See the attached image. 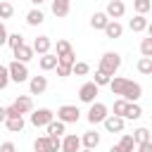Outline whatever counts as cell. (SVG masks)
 <instances>
[{
  "mask_svg": "<svg viewBox=\"0 0 152 152\" xmlns=\"http://www.w3.org/2000/svg\"><path fill=\"white\" fill-rule=\"evenodd\" d=\"M147 36H152V21L147 24Z\"/></svg>",
  "mask_w": 152,
  "mask_h": 152,
  "instance_id": "47",
  "label": "cell"
},
{
  "mask_svg": "<svg viewBox=\"0 0 152 152\" xmlns=\"http://www.w3.org/2000/svg\"><path fill=\"white\" fill-rule=\"evenodd\" d=\"M38 64H40V69H43V71H50V69H57L59 57H57V55H52V52H45V55H40V57H38Z\"/></svg>",
  "mask_w": 152,
  "mask_h": 152,
  "instance_id": "13",
  "label": "cell"
},
{
  "mask_svg": "<svg viewBox=\"0 0 152 152\" xmlns=\"http://www.w3.org/2000/svg\"><path fill=\"white\" fill-rule=\"evenodd\" d=\"M7 116H10V119H14V116H24V114H21L14 104H10V107H7Z\"/></svg>",
  "mask_w": 152,
  "mask_h": 152,
  "instance_id": "42",
  "label": "cell"
},
{
  "mask_svg": "<svg viewBox=\"0 0 152 152\" xmlns=\"http://www.w3.org/2000/svg\"><path fill=\"white\" fill-rule=\"evenodd\" d=\"M0 152H17V145L7 140V142H2V145H0Z\"/></svg>",
  "mask_w": 152,
  "mask_h": 152,
  "instance_id": "41",
  "label": "cell"
},
{
  "mask_svg": "<svg viewBox=\"0 0 152 152\" xmlns=\"http://www.w3.org/2000/svg\"><path fill=\"white\" fill-rule=\"evenodd\" d=\"M57 52V57H64V55H69V52H74V48L69 45V40H57V48H55Z\"/></svg>",
  "mask_w": 152,
  "mask_h": 152,
  "instance_id": "31",
  "label": "cell"
},
{
  "mask_svg": "<svg viewBox=\"0 0 152 152\" xmlns=\"http://www.w3.org/2000/svg\"><path fill=\"white\" fill-rule=\"evenodd\" d=\"M147 24H150V21H147L145 14H135V17L128 21V28H131L133 33H142V31H147Z\"/></svg>",
  "mask_w": 152,
  "mask_h": 152,
  "instance_id": "15",
  "label": "cell"
},
{
  "mask_svg": "<svg viewBox=\"0 0 152 152\" xmlns=\"http://www.w3.org/2000/svg\"><path fill=\"white\" fill-rule=\"evenodd\" d=\"M150 2H152V0H150Z\"/></svg>",
  "mask_w": 152,
  "mask_h": 152,
  "instance_id": "49",
  "label": "cell"
},
{
  "mask_svg": "<svg viewBox=\"0 0 152 152\" xmlns=\"http://www.w3.org/2000/svg\"><path fill=\"white\" fill-rule=\"evenodd\" d=\"M109 152H124V150H121L119 145H112V147H109Z\"/></svg>",
  "mask_w": 152,
  "mask_h": 152,
  "instance_id": "46",
  "label": "cell"
},
{
  "mask_svg": "<svg viewBox=\"0 0 152 152\" xmlns=\"http://www.w3.org/2000/svg\"><path fill=\"white\" fill-rule=\"evenodd\" d=\"M57 119L64 121V124H76V121L81 119V112H78L76 104H62V107L57 109Z\"/></svg>",
  "mask_w": 152,
  "mask_h": 152,
  "instance_id": "5",
  "label": "cell"
},
{
  "mask_svg": "<svg viewBox=\"0 0 152 152\" xmlns=\"http://www.w3.org/2000/svg\"><path fill=\"white\" fill-rule=\"evenodd\" d=\"M126 109H128V100H124V97L114 100V114H116V116H124Z\"/></svg>",
  "mask_w": 152,
  "mask_h": 152,
  "instance_id": "33",
  "label": "cell"
},
{
  "mask_svg": "<svg viewBox=\"0 0 152 152\" xmlns=\"http://www.w3.org/2000/svg\"><path fill=\"white\" fill-rule=\"evenodd\" d=\"M14 14V7L10 0H0V19H10Z\"/></svg>",
  "mask_w": 152,
  "mask_h": 152,
  "instance_id": "30",
  "label": "cell"
},
{
  "mask_svg": "<svg viewBox=\"0 0 152 152\" xmlns=\"http://www.w3.org/2000/svg\"><path fill=\"white\" fill-rule=\"evenodd\" d=\"M71 69H74V66L59 62V64H57V76H59V78H66V76H71Z\"/></svg>",
  "mask_w": 152,
  "mask_h": 152,
  "instance_id": "39",
  "label": "cell"
},
{
  "mask_svg": "<svg viewBox=\"0 0 152 152\" xmlns=\"http://www.w3.org/2000/svg\"><path fill=\"white\" fill-rule=\"evenodd\" d=\"M50 48H52L50 36H38V38H33V52L45 55V52H50Z\"/></svg>",
  "mask_w": 152,
  "mask_h": 152,
  "instance_id": "16",
  "label": "cell"
},
{
  "mask_svg": "<svg viewBox=\"0 0 152 152\" xmlns=\"http://www.w3.org/2000/svg\"><path fill=\"white\" fill-rule=\"evenodd\" d=\"M104 12H107V17H109V19H121V17L126 14V5H124L121 0H109Z\"/></svg>",
  "mask_w": 152,
  "mask_h": 152,
  "instance_id": "9",
  "label": "cell"
},
{
  "mask_svg": "<svg viewBox=\"0 0 152 152\" xmlns=\"http://www.w3.org/2000/svg\"><path fill=\"white\" fill-rule=\"evenodd\" d=\"M88 71H90V64L88 62H76L74 69H71V74H76V76H86Z\"/></svg>",
  "mask_w": 152,
  "mask_h": 152,
  "instance_id": "35",
  "label": "cell"
},
{
  "mask_svg": "<svg viewBox=\"0 0 152 152\" xmlns=\"http://www.w3.org/2000/svg\"><path fill=\"white\" fill-rule=\"evenodd\" d=\"M7 38H10V33H7V28H5V24H2V19H0V48L7 43Z\"/></svg>",
  "mask_w": 152,
  "mask_h": 152,
  "instance_id": "40",
  "label": "cell"
},
{
  "mask_svg": "<svg viewBox=\"0 0 152 152\" xmlns=\"http://www.w3.org/2000/svg\"><path fill=\"white\" fill-rule=\"evenodd\" d=\"M7 121V107H0V124Z\"/></svg>",
  "mask_w": 152,
  "mask_h": 152,
  "instance_id": "44",
  "label": "cell"
},
{
  "mask_svg": "<svg viewBox=\"0 0 152 152\" xmlns=\"http://www.w3.org/2000/svg\"><path fill=\"white\" fill-rule=\"evenodd\" d=\"M33 150L36 152H55V145H52V138L50 135H40L33 140Z\"/></svg>",
  "mask_w": 152,
  "mask_h": 152,
  "instance_id": "18",
  "label": "cell"
},
{
  "mask_svg": "<svg viewBox=\"0 0 152 152\" xmlns=\"http://www.w3.org/2000/svg\"><path fill=\"white\" fill-rule=\"evenodd\" d=\"M133 10H135V14H147L152 10V2L150 0H133Z\"/></svg>",
  "mask_w": 152,
  "mask_h": 152,
  "instance_id": "29",
  "label": "cell"
},
{
  "mask_svg": "<svg viewBox=\"0 0 152 152\" xmlns=\"http://www.w3.org/2000/svg\"><path fill=\"white\" fill-rule=\"evenodd\" d=\"M12 104H14V107H17L21 114H28V112H33V100H31L28 95H19V97H17Z\"/></svg>",
  "mask_w": 152,
  "mask_h": 152,
  "instance_id": "21",
  "label": "cell"
},
{
  "mask_svg": "<svg viewBox=\"0 0 152 152\" xmlns=\"http://www.w3.org/2000/svg\"><path fill=\"white\" fill-rule=\"evenodd\" d=\"M12 52H14V57H17L19 62H28V59L33 57V45H26V43H24V45L14 48Z\"/></svg>",
  "mask_w": 152,
  "mask_h": 152,
  "instance_id": "23",
  "label": "cell"
},
{
  "mask_svg": "<svg viewBox=\"0 0 152 152\" xmlns=\"http://www.w3.org/2000/svg\"><path fill=\"white\" fill-rule=\"evenodd\" d=\"M107 112H109V109H107L104 102H93L90 109H88V121H90V124H102V121L109 116Z\"/></svg>",
  "mask_w": 152,
  "mask_h": 152,
  "instance_id": "6",
  "label": "cell"
},
{
  "mask_svg": "<svg viewBox=\"0 0 152 152\" xmlns=\"http://www.w3.org/2000/svg\"><path fill=\"white\" fill-rule=\"evenodd\" d=\"M81 138L76 135V133H66L64 138H62V152H78L81 150Z\"/></svg>",
  "mask_w": 152,
  "mask_h": 152,
  "instance_id": "8",
  "label": "cell"
},
{
  "mask_svg": "<svg viewBox=\"0 0 152 152\" xmlns=\"http://www.w3.org/2000/svg\"><path fill=\"white\" fill-rule=\"evenodd\" d=\"M50 10H52V14L55 17H66L69 14V10H71V0H52L50 2Z\"/></svg>",
  "mask_w": 152,
  "mask_h": 152,
  "instance_id": "12",
  "label": "cell"
},
{
  "mask_svg": "<svg viewBox=\"0 0 152 152\" xmlns=\"http://www.w3.org/2000/svg\"><path fill=\"white\" fill-rule=\"evenodd\" d=\"M10 81H12V78H10V69L0 64V90H5V88L10 86Z\"/></svg>",
  "mask_w": 152,
  "mask_h": 152,
  "instance_id": "36",
  "label": "cell"
},
{
  "mask_svg": "<svg viewBox=\"0 0 152 152\" xmlns=\"http://www.w3.org/2000/svg\"><path fill=\"white\" fill-rule=\"evenodd\" d=\"M43 21H45V14H43L38 7H33V10L26 12V24H28V26H40Z\"/></svg>",
  "mask_w": 152,
  "mask_h": 152,
  "instance_id": "22",
  "label": "cell"
},
{
  "mask_svg": "<svg viewBox=\"0 0 152 152\" xmlns=\"http://www.w3.org/2000/svg\"><path fill=\"white\" fill-rule=\"evenodd\" d=\"M138 71L145 74V76H150L152 74V57H140L138 59Z\"/></svg>",
  "mask_w": 152,
  "mask_h": 152,
  "instance_id": "28",
  "label": "cell"
},
{
  "mask_svg": "<svg viewBox=\"0 0 152 152\" xmlns=\"http://www.w3.org/2000/svg\"><path fill=\"white\" fill-rule=\"evenodd\" d=\"M126 86H128V78H124V76H112V81H109V90H112V95H124V90H126Z\"/></svg>",
  "mask_w": 152,
  "mask_h": 152,
  "instance_id": "17",
  "label": "cell"
},
{
  "mask_svg": "<svg viewBox=\"0 0 152 152\" xmlns=\"http://www.w3.org/2000/svg\"><path fill=\"white\" fill-rule=\"evenodd\" d=\"M140 55L142 57H152V36H147V38L140 40Z\"/></svg>",
  "mask_w": 152,
  "mask_h": 152,
  "instance_id": "32",
  "label": "cell"
},
{
  "mask_svg": "<svg viewBox=\"0 0 152 152\" xmlns=\"http://www.w3.org/2000/svg\"><path fill=\"white\" fill-rule=\"evenodd\" d=\"M104 36H107V38H112V40L124 36V26L119 24V19H112V21L107 24V28H104Z\"/></svg>",
  "mask_w": 152,
  "mask_h": 152,
  "instance_id": "20",
  "label": "cell"
},
{
  "mask_svg": "<svg viewBox=\"0 0 152 152\" xmlns=\"http://www.w3.org/2000/svg\"><path fill=\"white\" fill-rule=\"evenodd\" d=\"M52 119H55V112L48 109V107H40V109H33V112H31V126H36V128L48 126Z\"/></svg>",
  "mask_w": 152,
  "mask_h": 152,
  "instance_id": "3",
  "label": "cell"
},
{
  "mask_svg": "<svg viewBox=\"0 0 152 152\" xmlns=\"http://www.w3.org/2000/svg\"><path fill=\"white\" fill-rule=\"evenodd\" d=\"M93 81H95V83H97V86H109V81H112V76H109V74H104V71H100V69H97V71H95V78H93Z\"/></svg>",
  "mask_w": 152,
  "mask_h": 152,
  "instance_id": "38",
  "label": "cell"
},
{
  "mask_svg": "<svg viewBox=\"0 0 152 152\" xmlns=\"http://www.w3.org/2000/svg\"><path fill=\"white\" fill-rule=\"evenodd\" d=\"M140 116H142V109H140V104H138V102H128V109H126L124 119H131V121H135V119H140Z\"/></svg>",
  "mask_w": 152,
  "mask_h": 152,
  "instance_id": "26",
  "label": "cell"
},
{
  "mask_svg": "<svg viewBox=\"0 0 152 152\" xmlns=\"http://www.w3.org/2000/svg\"><path fill=\"white\" fill-rule=\"evenodd\" d=\"M81 142H83V147L95 150V147L100 145V133H97V131H86V133L81 135Z\"/></svg>",
  "mask_w": 152,
  "mask_h": 152,
  "instance_id": "19",
  "label": "cell"
},
{
  "mask_svg": "<svg viewBox=\"0 0 152 152\" xmlns=\"http://www.w3.org/2000/svg\"><path fill=\"white\" fill-rule=\"evenodd\" d=\"M133 140H135L138 145H140V142H145V140H150V131H147V128H142V126H140V128H135V131H133Z\"/></svg>",
  "mask_w": 152,
  "mask_h": 152,
  "instance_id": "34",
  "label": "cell"
},
{
  "mask_svg": "<svg viewBox=\"0 0 152 152\" xmlns=\"http://www.w3.org/2000/svg\"><path fill=\"white\" fill-rule=\"evenodd\" d=\"M97 69L104 71V74H109V76H116V71L121 69V55L119 52H104L100 57V66Z\"/></svg>",
  "mask_w": 152,
  "mask_h": 152,
  "instance_id": "1",
  "label": "cell"
},
{
  "mask_svg": "<svg viewBox=\"0 0 152 152\" xmlns=\"http://www.w3.org/2000/svg\"><path fill=\"white\" fill-rule=\"evenodd\" d=\"M97 93H100V86H97L95 81H88V83H83V86L78 88V100L86 102V104H93L95 97H97Z\"/></svg>",
  "mask_w": 152,
  "mask_h": 152,
  "instance_id": "4",
  "label": "cell"
},
{
  "mask_svg": "<svg viewBox=\"0 0 152 152\" xmlns=\"http://www.w3.org/2000/svg\"><path fill=\"white\" fill-rule=\"evenodd\" d=\"M78 152H93V150H88V147H83V150H78Z\"/></svg>",
  "mask_w": 152,
  "mask_h": 152,
  "instance_id": "48",
  "label": "cell"
},
{
  "mask_svg": "<svg viewBox=\"0 0 152 152\" xmlns=\"http://www.w3.org/2000/svg\"><path fill=\"white\" fill-rule=\"evenodd\" d=\"M28 2H31V5H33V7H40V5H43V2H45V0H28Z\"/></svg>",
  "mask_w": 152,
  "mask_h": 152,
  "instance_id": "45",
  "label": "cell"
},
{
  "mask_svg": "<svg viewBox=\"0 0 152 152\" xmlns=\"http://www.w3.org/2000/svg\"><path fill=\"white\" fill-rule=\"evenodd\" d=\"M5 126H7V131H12V133H21V131H24V116H14V119L7 116Z\"/></svg>",
  "mask_w": 152,
  "mask_h": 152,
  "instance_id": "25",
  "label": "cell"
},
{
  "mask_svg": "<svg viewBox=\"0 0 152 152\" xmlns=\"http://www.w3.org/2000/svg\"><path fill=\"white\" fill-rule=\"evenodd\" d=\"M119 147H121L124 152H133V150L138 147V142L133 140V135H128V133H124V135H121V140H119Z\"/></svg>",
  "mask_w": 152,
  "mask_h": 152,
  "instance_id": "27",
  "label": "cell"
},
{
  "mask_svg": "<svg viewBox=\"0 0 152 152\" xmlns=\"http://www.w3.org/2000/svg\"><path fill=\"white\" fill-rule=\"evenodd\" d=\"M109 21H112V19L107 17V12H95V14L90 17V26H93L95 31H104Z\"/></svg>",
  "mask_w": 152,
  "mask_h": 152,
  "instance_id": "14",
  "label": "cell"
},
{
  "mask_svg": "<svg viewBox=\"0 0 152 152\" xmlns=\"http://www.w3.org/2000/svg\"><path fill=\"white\" fill-rule=\"evenodd\" d=\"M7 45H10L12 50H14V48H19V45H24V36H21V33H10Z\"/></svg>",
  "mask_w": 152,
  "mask_h": 152,
  "instance_id": "37",
  "label": "cell"
},
{
  "mask_svg": "<svg viewBox=\"0 0 152 152\" xmlns=\"http://www.w3.org/2000/svg\"><path fill=\"white\" fill-rule=\"evenodd\" d=\"M45 128H48V135H59V138H62V135L66 133V131H64V128H66V124H64V121H59V119H57V121L52 119Z\"/></svg>",
  "mask_w": 152,
  "mask_h": 152,
  "instance_id": "24",
  "label": "cell"
},
{
  "mask_svg": "<svg viewBox=\"0 0 152 152\" xmlns=\"http://www.w3.org/2000/svg\"><path fill=\"white\" fill-rule=\"evenodd\" d=\"M140 95H142V86L140 83H135V81H128V86H126V90H124V100H128V102H138L140 100Z\"/></svg>",
  "mask_w": 152,
  "mask_h": 152,
  "instance_id": "10",
  "label": "cell"
},
{
  "mask_svg": "<svg viewBox=\"0 0 152 152\" xmlns=\"http://www.w3.org/2000/svg\"><path fill=\"white\" fill-rule=\"evenodd\" d=\"M45 88H48V78H45V76H31V78H28V90H31V95H43Z\"/></svg>",
  "mask_w": 152,
  "mask_h": 152,
  "instance_id": "11",
  "label": "cell"
},
{
  "mask_svg": "<svg viewBox=\"0 0 152 152\" xmlns=\"http://www.w3.org/2000/svg\"><path fill=\"white\" fill-rule=\"evenodd\" d=\"M7 69H10V78H12L14 83H24V81H28V66H26V62L14 59V62L7 64Z\"/></svg>",
  "mask_w": 152,
  "mask_h": 152,
  "instance_id": "2",
  "label": "cell"
},
{
  "mask_svg": "<svg viewBox=\"0 0 152 152\" xmlns=\"http://www.w3.org/2000/svg\"><path fill=\"white\" fill-rule=\"evenodd\" d=\"M102 124H104V131H107V133H121L126 119H124V116H116V114H109Z\"/></svg>",
  "mask_w": 152,
  "mask_h": 152,
  "instance_id": "7",
  "label": "cell"
},
{
  "mask_svg": "<svg viewBox=\"0 0 152 152\" xmlns=\"http://www.w3.org/2000/svg\"><path fill=\"white\" fill-rule=\"evenodd\" d=\"M138 152H152V140H145L138 145Z\"/></svg>",
  "mask_w": 152,
  "mask_h": 152,
  "instance_id": "43",
  "label": "cell"
}]
</instances>
